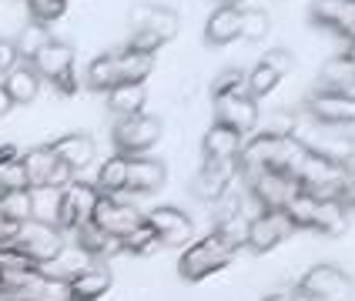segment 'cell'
<instances>
[{"label": "cell", "instance_id": "cell-44", "mask_svg": "<svg viewBox=\"0 0 355 301\" xmlns=\"http://www.w3.org/2000/svg\"><path fill=\"white\" fill-rule=\"evenodd\" d=\"M124 47H131V51H144V54H158L164 44H161L155 34H148V30H135V34H131V40H128Z\"/></svg>", "mask_w": 355, "mask_h": 301}, {"label": "cell", "instance_id": "cell-49", "mask_svg": "<svg viewBox=\"0 0 355 301\" xmlns=\"http://www.w3.org/2000/svg\"><path fill=\"white\" fill-rule=\"evenodd\" d=\"M20 151L17 147H14V144H0V164H3V161H10V158H17Z\"/></svg>", "mask_w": 355, "mask_h": 301}, {"label": "cell", "instance_id": "cell-3", "mask_svg": "<svg viewBox=\"0 0 355 301\" xmlns=\"http://www.w3.org/2000/svg\"><path fill=\"white\" fill-rule=\"evenodd\" d=\"M295 181H298V194H309L312 201H338L342 191H345L349 171L336 158L309 147L302 167L295 171Z\"/></svg>", "mask_w": 355, "mask_h": 301}, {"label": "cell", "instance_id": "cell-4", "mask_svg": "<svg viewBox=\"0 0 355 301\" xmlns=\"http://www.w3.org/2000/svg\"><path fill=\"white\" fill-rule=\"evenodd\" d=\"M295 291L305 301H352L355 295V281L338 268V264H312L302 278H298Z\"/></svg>", "mask_w": 355, "mask_h": 301}, {"label": "cell", "instance_id": "cell-38", "mask_svg": "<svg viewBox=\"0 0 355 301\" xmlns=\"http://www.w3.org/2000/svg\"><path fill=\"white\" fill-rule=\"evenodd\" d=\"M10 191H31V188H27V171H24L20 154L0 164V194H10Z\"/></svg>", "mask_w": 355, "mask_h": 301}, {"label": "cell", "instance_id": "cell-37", "mask_svg": "<svg viewBox=\"0 0 355 301\" xmlns=\"http://www.w3.org/2000/svg\"><path fill=\"white\" fill-rule=\"evenodd\" d=\"M268 30H272V20H268V14L265 10H258V7H241V37L245 40H265L268 37Z\"/></svg>", "mask_w": 355, "mask_h": 301}, {"label": "cell", "instance_id": "cell-8", "mask_svg": "<svg viewBox=\"0 0 355 301\" xmlns=\"http://www.w3.org/2000/svg\"><path fill=\"white\" fill-rule=\"evenodd\" d=\"M292 235H295V228H292V221L285 215V208H278V211L258 208L255 218H248L241 248H248L252 255H268V251H275L278 244L285 238H292Z\"/></svg>", "mask_w": 355, "mask_h": 301}, {"label": "cell", "instance_id": "cell-16", "mask_svg": "<svg viewBox=\"0 0 355 301\" xmlns=\"http://www.w3.org/2000/svg\"><path fill=\"white\" fill-rule=\"evenodd\" d=\"M238 178V161H205L201 171L191 181V194H195L201 204H215Z\"/></svg>", "mask_w": 355, "mask_h": 301}, {"label": "cell", "instance_id": "cell-23", "mask_svg": "<svg viewBox=\"0 0 355 301\" xmlns=\"http://www.w3.org/2000/svg\"><path fill=\"white\" fill-rule=\"evenodd\" d=\"M51 151L58 154V161H64L74 174L84 171V167H91L94 158H98V147H94V140L87 138V134H64L51 144Z\"/></svg>", "mask_w": 355, "mask_h": 301}, {"label": "cell", "instance_id": "cell-27", "mask_svg": "<svg viewBox=\"0 0 355 301\" xmlns=\"http://www.w3.org/2000/svg\"><path fill=\"white\" fill-rule=\"evenodd\" d=\"M309 231L325 235V238L345 235V231H349V211L342 208V201H315L312 221H309Z\"/></svg>", "mask_w": 355, "mask_h": 301}, {"label": "cell", "instance_id": "cell-43", "mask_svg": "<svg viewBox=\"0 0 355 301\" xmlns=\"http://www.w3.org/2000/svg\"><path fill=\"white\" fill-rule=\"evenodd\" d=\"M3 271H40V268L24 251H17L14 244H7V248H0V275Z\"/></svg>", "mask_w": 355, "mask_h": 301}, {"label": "cell", "instance_id": "cell-40", "mask_svg": "<svg viewBox=\"0 0 355 301\" xmlns=\"http://www.w3.org/2000/svg\"><path fill=\"white\" fill-rule=\"evenodd\" d=\"M211 208H215L218 224H225V221H232V218H245V194H238L235 188H228Z\"/></svg>", "mask_w": 355, "mask_h": 301}, {"label": "cell", "instance_id": "cell-32", "mask_svg": "<svg viewBox=\"0 0 355 301\" xmlns=\"http://www.w3.org/2000/svg\"><path fill=\"white\" fill-rule=\"evenodd\" d=\"M282 77L285 74H278L272 64H265V60H258L252 71H245V94L252 100H261V98H268L272 91H275L278 84H282Z\"/></svg>", "mask_w": 355, "mask_h": 301}, {"label": "cell", "instance_id": "cell-48", "mask_svg": "<svg viewBox=\"0 0 355 301\" xmlns=\"http://www.w3.org/2000/svg\"><path fill=\"white\" fill-rule=\"evenodd\" d=\"M342 208L349 211V215H355V174H349V181H345V191H342Z\"/></svg>", "mask_w": 355, "mask_h": 301}, {"label": "cell", "instance_id": "cell-11", "mask_svg": "<svg viewBox=\"0 0 355 301\" xmlns=\"http://www.w3.org/2000/svg\"><path fill=\"white\" fill-rule=\"evenodd\" d=\"M14 248L24 251L37 268H44V264H51V261H58L64 255V231L54 228V224H44V221H27L20 228Z\"/></svg>", "mask_w": 355, "mask_h": 301}, {"label": "cell", "instance_id": "cell-46", "mask_svg": "<svg viewBox=\"0 0 355 301\" xmlns=\"http://www.w3.org/2000/svg\"><path fill=\"white\" fill-rule=\"evenodd\" d=\"M20 228H24V221H14V218H7V215H0V248L14 244L20 235Z\"/></svg>", "mask_w": 355, "mask_h": 301}, {"label": "cell", "instance_id": "cell-53", "mask_svg": "<svg viewBox=\"0 0 355 301\" xmlns=\"http://www.w3.org/2000/svg\"><path fill=\"white\" fill-rule=\"evenodd\" d=\"M71 301H74V298H71Z\"/></svg>", "mask_w": 355, "mask_h": 301}, {"label": "cell", "instance_id": "cell-36", "mask_svg": "<svg viewBox=\"0 0 355 301\" xmlns=\"http://www.w3.org/2000/svg\"><path fill=\"white\" fill-rule=\"evenodd\" d=\"M121 251H128V255H155V251H161V241H158V235L151 231V224L141 221L135 231H128V235L121 238Z\"/></svg>", "mask_w": 355, "mask_h": 301}, {"label": "cell", "instance_id": "cell-50", "mask_svg": "<svg viewBox=\"0 0 355 301\" xmlns=\"http://www.w3.org/2000/svg\"><path fill=\"white\" fill-rule=\"evenodd\" d=\"M342 60H345V64H349V67L355 71V40H352V44H345V51H342Z\"/></svg>", "mask_w": 355, "mask_h": 301}, {"label": "cell", "instance_id": "cell-10", "mask_svg": "<svg viewBox=\"0 0 355 301\" xmlns=\"http://www.w3.org/2000/svg\"><path fill=\"white\" fill-rule=\"evenodd\" d=\"M24 161V171H27V188L34 191V188H67L71 181H74V171L58 161V154L51 151V144H40V147H31L27 154H20Z\"/></svg>", "mask_w": 355, "mask_h": 301}, {"label": "cell", "instance_id": "cell-51", "mask_svg": "<svg viewBox=\"0 0 355 301\" xmlns=\"http://www.w3.org/2000/svg\"><path fill=\"white\" fill-rule=\"evenodd\" d=\"M10 107H14V104H10V98H7V91L0 87V118H3V114H10Z\"/></svg>", "mask_w": 355, "mask_h": 301}, {"label": "cell", "instance_id": "cell-9", "mask_svg": "<svg viewBox=\"0 0 355 301\" xmlns=\"http://www.w3.org/2000/svg\"><path fill=\"white\" fill-rule=\"evenodd\" d=\"M101 191L87 181H71L67 188H60V204H58V228L64 235H74L80 224H87L94 208H98Z\"/></svg>", "mask_w": 355, "mask_h": 301}, {"label": "cell", "instance_id": "cell-1", "mask_svg": "<svg viewBox=\"0 0 355 301\" xmlns=\"http://www.w3.org/2000/svg\"><path fill=\"white\" fill-rule=\"evenodd\" d=\"M305 154H309V144L298 134H268V131H261L258 138L241 144L238 178H248V174H258V171H275V174H292L295 178Z\"/></svg>", "mask_w": 355, "mask_h": 301}, {"label": "cell", "instance_id": "cell-35", "mask_svg": "<svg viewBox=\"0 0 355 301\" xmlns=\"http://www.w3.org/2000/svg\"><path fill=\"white\" fill-rule=\"evenodd\" d=\"M58 204H60V191L54 188H34L31 191V221H44V224H54L58 228Z\"/></svg>", "mask_w": 355, "mask_h": 301}, {"label": "cell", "instance_id": "cell-24", "mask_svg": "<svg viewBox=\"0 0 355 301\" xmlns=\"http://www.w3.org/2000/svg\"><path fill=\"white\" fill-rule=\"evenodd\" d=\"M238 37H241V7L221 3L215 14L208 17V24H205V44L225 47V44H232Z\"/></svg>", "mask_w": 355, "mask_h": 301}, {"label": "cell", "instance_id": "cell-7", "mask_svg": "<svg viewBox=\"0 0 355 301\" xmlns=\"http://www.w3.org/2000/svg\"><path fill=\"white\" fill-rule=\"evenodd\" d=\"M305 114L329 131H355V94L312 91L305 94Z\"/></svg>", "mask_w": 355, "mask_h": 301}, {"label": "cell", "instance_id": "cell-2", "mask_svg": "<svg viewBox=\"0 0 355 301\" xmlns=\"http://www.w3.org/2000/svg\"><path fill=\"white\" fill-rule=\"evenodd\" d=\"M238 255V244L235 241H228L221 231H208L205 238L198 241H188L184 244V251H181V258H178V275L181 281H205L218 275V271H225Z\"/></svg>", "mask_w": 355, "mask_h": 301}, {"label": "cell", "instance_id": "cell-22", "mask_svg": "<svg viewBox=\"0 0 355 301\" xmlns=\"http://www.w3.org/2000/svg\"><path fill=\"white\" fill-rule=\"evenodd\" d=\"M74 244H78L80 255H87V258L94 261V264H104L107 258L121 255V241L111 238V235H104L94 221L80 224L78 231H74Z\"/></svg>", "mask_w": 355, "mask_h": 301}, {"label": "cell", "instance_id": "cell-21", "mask_svg": "<svg viewBox=\"0 0 355 301\" xmlns=\"http://www.w3.org/2000/svg\"><path fill=\"white\" fill-rule=\"evenodd\" d=\"M241 144H245V138L238 131L225 127V124H211L205 131V138H201V158L211 161V164L215 161H238Z\"/></svg>", "mask_w": 355, "mask_h": 301}, {"label": "cell", "instance_id": "cell-14", "mask_svg": "<svg viewBox=\"0 0 355 301\" xmlns=\"http://www.w3.org/2000/svg\"><path fill=\"white\" fill-rule=\"evenodd\" d=\"M144 221L151 224V231L158 235L161 248H184L191 235H195V221L188 218V211L171 208V204H161L151 215H144Z\"/></svg>", "mask_w": 355, "mask_h": 301}, {"label": "cell", "instance_id": "cell-25", "mask_svg": "<svg viewBox=\"0 0 355 301\" xmlns=\"http://www.w3.org/2000/svg\"><path fill=\"white\" fill-rule=\"evenodd\" d=\"M7 301H71V288H67V278L37 271L14 298H7Z\"/></svg>", "mask_w": 355, "mask_h": 301}, {"label": "cell", "instance_id": "cell-45", "mask_svg": "<svg viewBox=\"0 0 355 301\" xmlns=\"http://www.w3.org/2000/svg\"><path fill=\"white\" fill-rule=\"evenodd\" d=\"M261 60H265V64H272L278 74H288V71H292V64H295L292 51H285V47H272V51H268Z\"/></svg>", "mask_w": 355, "mask_h": 301}, {"label": "cell", "instance_id": "cell-52", "mask_svg": "<svg viewBox=\"0 0 355 301\" xmlns=\"http://www.w3.org/2000/svg\"><path fill=\"white\" fill-rule=\"evenodd\" d=\"M218 3H228V7H241V0H218Z\"/></svg>", "mask_w": 355, "mask_h": 301}, {"label": "cell", "instance_id": "cell-19", "mask_svg": "<svg viewBox=\"0 0 355 301\" xmlns=\"http://www.w3.org/2000/svg\"><path fill=\"white\" fill-rule=\"evenodd\" d=\"M168 181V167L158 158H128V181H124V194H155Z\"/></svg>", "mask_w": 355, "mask_h": 301}, {"label": "cell", "instance_id": "cell-29", "mask_svg": "<svg viewBox=\"0 0 355 301\" xmlns=\"http://www.w3.org/2000/svg\"><path fill=\"white\" fill-rule=\"evenodd\" d=\"M114 57H118L121 84H144L148 74L155 71V54H144V51L121 47V51H114Z\"/></svg>", "mask_w": 355, "mask_h": 301}, {"label": "cell", "instance_id": "cell-47", "mask_svg": "<svg viewBox=\"0 0 355 301\" xmlns=\"http://www.w3.org/2000/svg\"><path fill=\"white\" fill-rule=\"evenodd\" d=\"M20 57H17V47H14V40H0V77L10 71V67H17Z\"/></svg>", "mask_w": 355, "mask_h": 301}, {"label": "cell", "instance_id": "cell-13", "mask_svg": "<svg viewBox=\"0 0 355 301\" xmlns=\"http://www.w3.org/2000/svg\"><path fill=\"white\" fill-rule=\"evenodd\" d=\"M91 221L98 224L104 235H111V238H124L128 231H135L141 221H144V215H141L135 204H128V201H118L114 194H101L98 198V208H94V215H91Z\"/></svg>", "mask_w": 355, "mask_h": 301}, {"label": "cell", "instance_id": "cell-6", "mask_svg": "<svg viewBox=\"0 0 355 301\" xmlns=\"http://www.w3.org/2000/svg\"><path fill=\"white\" fill-rule=\"evenodd\" d=\"M161 120L155 114H135V118H121L114 120V131H111V140L118 147V154L124 158H141L148 154L155 144L161 140Z\"/></svg>", "mask_w": 355, "mask_h": 301}, {"label": "cell", "instance_id": "cell-34", "mask_svg": "<svg viewBox=\"0 0 355 301\" xmlns=\"http://www.w3.org/2000/svg\"><path fill=\"white\" fill-rule=\"evenodd\" d=\"M51 40H54V37H51V30H47L44 24H34V20H31V24H27V27H24V30L17 34V40H14V47H17V57L31 64V60L37 57L40 51L51 44Z\"/></svg>", "mask_w": 355, "mask_h": 301}, {"label": "cell", "instance_id": "cell-31", "mask_svg": "<svg viewBox=\"0 0 355 301\" xmlns=\"http://www.w3.org/2000/svg\"><path fill=\"white\" fill-rule=\"evenodd\" d=\"M118 84H121V74H118V57H114V51L91 60V67H87V87H91L94 94H107V91L118 87Z\"/></svg>", "mask_w": 355, "mask_h": 301}, {"label": "cell", "instance_id": "cell-5", "mask_svg": "<svg viewBox=\"0 0 355 301\" xmlns=\"http://www.w3.org/2000/svg\"><path fill=\"white\" fill-rule=\"evenodd\" d=\"M31 67L37 71L40 80L54 84L58 94L64 98H74L78 94V77H74V47L64 44V40H51L37 57L31 60Z\"/></svg>", "mask_w": 355, "mask_h": 301}, {"label": "cell", "instance_id": "cell-12", "mask_svg": "<svg viewBox=\"0 0 355 301\" xmlns=\"http://www.w3.org/2000/svg\"><path fill=\"white\" fill-rule=\"evenodd\" d=\"M245 181V191L248 198L255 201L258 208H268V211H278L285 208L288 201L298 194V181L292 174H275V171H258V174H248Z\"/></svg>", "mask_w": 355, "mask_h": 301}, {"label": "cell", "instance_id": "cell-26", "mask_svg": "<svg viewBox=\"0 0 355 301\" xmlns=\"http://www.w3.org/2000/svg\"><path fill=\"white\" fill-rule=\"evenodd\" d=\"M0 87L7 91L10 104H31V100L40 94V77L31 64H17V67H10V71L0 77Z\"/></svg>", "mask_w": 355, "mask_h": 301}, {"label": "cell", "instance_id": "cell-42", "mask_svg": "<svg viewBox=\"0 0 355 301\" xmlns=\"http://www.w3.org/2000/svg\"><path fill=\"white\" fill-rule=\"evenodd\" d=\"M228 94H245V71L228 67L211 80V98H228Z\"/></svg>", "mask_w": 355, "mask_h": 301}, {"label": "cell", "instance_id": "cell-41", "mask_svg": "<svg viewBox=\"0 0 355 301\" xmlns=\"http://www.w3.org/2000/svg\"><path fill=\"white\" fill-rule=\"evenodd\" d=\"M64 10H67V0H27V14L34 24H54V20L64 17Z\"/></svg>", "mask_w": 355, "mask_h": 301}, {"label": "cell", "instance_id": "cell-33", "mask_svg": "<svg viewBox=\"0 0 355 301\" xmlns=\"http://www.w3.org/2000/svg\"><path fill=\"white\" fill-rule=\"evenodd\" d=\"M124 181H128V158L124 154H111L98 167L94 188H98L101 194H124Z\"/></svg>", "mask_w": 355, "mask_h": 301}, {"label": "cell", "instance_id": "cell-15", "mask_svg": "<svg viewBox=\"0 0 355 301\" xmlns=\"http://www.w3.org/2000/svg\"><path fill=\"white\" fill-rule=\"evenodd\" d=\"M215 104V124H225V127H232L238 131L241 138H248L252 131L258 127V100H252L248 94H228V98H211Z\"/></svg>", "mask_w": 355, "mask_h": 301}, {"label": "cell", "instance_id": "cell-18", "mask_svg": "<svg viewBox=\"0 0 355 301\" xmlns=\"http://www.w3.org/2000/svg\"><path fill=\"white\" fill-rule=\"evenodd\" d=\"M131 30H148L155 34L161 44L178 37L181 30V17H178L171 7H155V3H141L131 10Z\"/></svg>", "mask_w": 355, "mask_h": 301}, {"label": "cell", "instance_id": "cell-28", "mask_svg": "<svg viewBox=\"0 0 355 301\" xmlns=\"http://www.w3.org/2000/svg\"><path fill=\"white\" fill-rule=\"evenodd\" d=\"M144 104H148V91L144 84H118L107 91V111L114 118H135V114H144Z\"/></svg>", "mask_w": 355, "mask_h": 301}, {"label": "cell", "instance_id": "cell-30", "mask_svg": "<svg viewBox=\"0 0 355 301\" xmlns=\"http://www.w3.org/2000/svg\"><path fill=\"white\" fill-rule=\"evenodd\" d=\"M349 87H355V71L342 60V54L332 60H325L322 64V71H318V84L315 91H338V94H352Z\"/></svg>", "mask_w": 355, "mask_h": 301}, {"label": "cell", "instance_id": "cell-39", "mask_svg": "<svg viewBox=\"0 0 355 301\" xmlns=\"http://www.w3.org/2000/svg\"><path fill=\"white\" fill-rule=\"evenodd\" d=\"M31 191H10V194H0V215H7V218L14 221H31Z\"/></svg>", "mask_w": 355, "mask_h": 301}, {"label": "cell", "instance_id": "cell-17", "mask_svg": "<svg viewBox=\"0 0 355 301\" xmlns=\"http://www.w3.org/2000/svg\"><path fill=\"white\" fill-rule=\"evenodd\" d=\"M309 20L315 27H325L349 44L355 40V0H312Z\"/></svg>", "mask_w": 355, "mask_h": 301}, {"label": "cell", "instance_id": "cell-20", "mask_svg": "<svg viewBox=\"0 0 355 301\" xmlns=\"http://www.w3.org/2000/svg\"><path fill=\"white\" fill-rule=\"evenodd\" d=\"M114 275L107 264H87L74 275H67V288H71V298L74 301H98L111 291Z\"/></svg>", "mask_w": 355, "mask_h": 301}]
</instances>
